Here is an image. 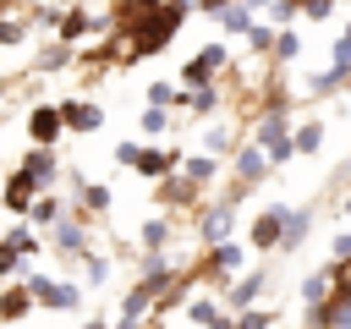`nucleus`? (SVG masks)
I'll use <instances>...</instances> for the list:
<instances>
[{"instance_id":"nucleus-38","label":"nucleus","mask_w":351,"mask_h":329,"mask_svg":"<svg viewBox=\"0 0 351 329\" xmlns=\"http://www.w3.org/2000/svg\"><path fill=\"white\" fill-rule=\"evenodd\" d=\"M82 329H115V324H110V318H88Z\"/></svg>"},{"instance_id":"nucleus-25","label":"nucleus","mask_w":351,"mask_h":329,"mask_svg":"<svg viewBox=\"0 0 351 329\" xmlns=\"http://www.w3.org/2000/svg\"><path fill=\"white\" fill-rule=\"evenodd\" d=\"M291 143H296V154H318V143H324V121H302V126L291 132Z\"/></svg>"},{"instance_id":"nucleus-9","label":"nucleus","mask_w":351,"mask_h":329,"mask_svg":"<svg viewBox=\"0 0 351 329\" xmlns=\"http://www.w3.org/2000/svg\"><path fill=\"white\" fill-rule=\"evenodd\" d=\"M269 291V274L263 269H252V274H241L236 285H225V313H247V307H258V296Z\"/></svg>"},{"instance_id":"nucleus-3","label":"nucleus","mask_w":351,"mask_h":329,"mask_svg":"<svg viewBox=\"0 0 351 329\" xmlns=\"http://www.w3.org/2000/svg\"><path fill=\"white\" fill-rule=\"evenodd\" d=\"M192 236H197V247H203V252H208V247H219V241H230V203L192 208Z\"/></svg>"},{"instance_id":"nucleus-5","label":"nucleus","mask_w":351,"mask_h":329,"mask_svg":"<svg viewBox=\"0 0 351 329\" xmlns=\"http://www.w3.org/2000/svg\"><path fill=\"white\" fill-rule=\"evenodd\" d=\"M280 236H285V203H269V208L252 219L247 241H252L258 252H280Z\"/></svg>"},{"instance_id":"nucleus-17","label":"nucleus","mask_w":351,"mask_h":329,"mask_svg":"<svg viewBox=\"0 0 351 329\" xmlns=\"http://www.w3.org/2000/svg\"><path fill=\"white\" fill-rule=\"evenodd\" d=\"M159 203H165V208H186V203L197 208V181H186V175H165V181H159Z\"/></svg>"},{"instance_id":"nucleus-21","label":"nucleus","mask_w":351,"mask_h":329,"mask_svg":"<svg viewBox=\"0 0 351 329\" xmlns=\"http://www.w3.org/2000/svg\"><path fill=\"white\" fill-rule=\"evenodd\" d=\"M307 225H313V214H307V208H285V236H280V247H285V252H296V247L307 241Z\"/></svg>"},{"instance_id":"nucleus-15","label":"nucleus","mask_w":351,"mask_h":329,"mask_svg":"<svg viewBox=\"0 0 351 329\" xmlns=\"http://www.w3.org/2000/svg\"><path fill=\"white\" fill-rule=\"evenodd\" d=\"M33 307H38V302H33L27 285H5V291H0V324H22Z\"/></svg>"},{"instance_id":"nucleus-12","label":"nucleus","mask_w":351,"mask_h":329,"mask_svg":"<svg viewBox=\"0 0 351 329\" xmlns=\"http://www.w3.org/2000/svg\"><path fill=\"white\" fill-rule=\"evenodd\" d=\"M230 175H236V186H241V192H247V186H258V181L269 175V154H263L258 143H252V148H241V154H236V164H230Z\"/></svg>"},{"instance_id":"nucleus-18","label":"nucleus","mask_w":351,"mask_h":329,"mask_svg":"<svg viewBox=\"0 0 351 329\" xmlns=\"http://www.w3.org/2000/svg\"><path fill=\"white\" fill-rule=\"evenodd\" d=\"M329 291H335V269L324 263V269H313V274L302 280V307H318V302H329Z\"/></svg>"},{"instance_id":"nucleus-22","label":"nucleus","mask_w":351,"mask_h":329,"mask_svg":"<svg viewBox=\"0 0 351 329\" xmlns=\"http://www.w3.org/2000/svg\"><path fill=\"white\" fill-rule=\"evenodd\" d=\"M165 241H170V219H165V214L143 219V230H137V247H143V252H165Z\"/></svg>"},{"instance_id":"nucleus-37","label":"nucleus","mask_w":351,"mask_h":329,"mask_svg":"<svg viewBox=\"0 0 351 329\" xmlns=\"http://www.w3.org/2000/svg\"><path fill=\"white\" fill-rule=\"evenodd\" d=\"M137 154H143V143H115V159L121 164H137Z\"/></svg>"},{"instance_id":"nucleus-27","label":"nucleus","mask_w":351,"mask_h":329,"mask_svg":"<svg viewBox=\"0 0 351 329\" xmlns=\"http://www.w3.org/2000/svg\"><path fill=\"white\" fill-rule=\"evenodd\" d=\"M5 241H11L22 258H33V252H38V236H33V225H27V219H22L16 230H5Z\"/></svg>"},{"instance_id":"nucleus-29","label":"nucleus","mask_w":351,"mask_h":329,"mask_svg":"<svg viewBox=\"0 0 351 329\" xmlns=\"http://www.w3.org/2000/svg\"><path fill=\"white\" fill-rule=\"evenodd\" d=\"M137 126H143V132H148V137H159V132H165V126H170V110H159V104H148V110H143V115H137Z\"/></svg>"},{"instance_id":"nucleus-30","label":"nucleus","mask_w":351,"mask_h":329,"mask_svg":"<svg viewBox=\"0 0 351 329\" xmlns=\"http://www.w3.org/2000/svg\"><path fill=\"white\" fill-rule=\"evenodd\" d=\"M77 192H82V208H93V214H104V208H110V186H93V181H82Z\"/></svg>"},{"instance_id":"nucleus-4","label":"nucleus","mask_w":351,"mask_h":329,"mask_svg":"<svg viewBox=\"0 0 351 329\" xmlns=\"http://www.w3.org/2000/svg\"><path fill=\"white\" fill-rule=\"evenodd\" d=\"M219 66H225V44H203L192 60H181V82H186V88H208Z\"/></svg>"},{"instance_id":"nucleus-28","label":"nucleus","mask_w":351,"mask_h":329,"mask_svg":"<svg viewBox=\"0 0 351 329\" xmlns=\"http://www.w3.org/2000/svg\"><path fill=\"white\" fill-rule=\"evenodd\" d=\"M296 55H302V38H296L291 27H280V38H274V60H285V66H291Z\"/></svg>"},{"instance_id":"nucleus-19","label":"nucleus","mask_w":351,"mask_h":329,"mask_svg":"<svg viewBox=\"0 0 351 329\" xmlns=\"http://www.w3.org/2000/svg\"><path fill=\"white\" fill-rule=\"evenodd\" d=\"M225 318V302H214V296H192L186 302V324H197V329H214Z\"/></svg>"},{"instance_id":"nucleus-26","label":"nucleus","mask_w":351,"mask_h":329,"mask_svg":"<svg viewBox=\"0 0 351 329\" xmlns=\"http://www.w3.org/2000/svg\"><path fill=\"white\" fill-rule=\"evenodd\" d=\"M60 66H77V49L71 44H55V49L38 55V71H60Z\"/></svg>"},{"instance_id":"nucleus-14","label":"nucleus","mask_w":351,"mask_h":329,"mask_svg":"<svg viewBox=\"0 0 351 329\" xmlns=\"http://www.w3.org/2000/svg\"><path fill=\"white\" fill-rule=\"evenodd\" d=\"M132 170H143V175L165 181V175H176V170H181V154H176V148H143Z\"/></svg>"},{"instance_id":"nucleus-7","label":"nucleus","mask_w":351,"mask_h":329,"mask_svg":"<svg viewBox=\"0 0 351 329\" xmlns=\"http://www.w3.org/2000/svg\"><path fill=\"white\" fill-rule=\"evenodd\" d=\"M60 132H66L60 104H38V110H27V137H33V148H55Z\"/></svg>"},{"instance_id":"nucleus-31","label":"nucleus","mask_w":351,"mask_h":329,"mask_svg":"<svg viewBox=\"0 0 351 329\" xmlns=\"http://www.w3.org/2000/svg\"><path fill=\"white\" fill-rule=\"evenodd\" d=\"M236 329H274V313L269 307H247V313H236Z\"/></svg>"},{"instance_id":"nucleus-13","label":"nucleus","mask_w":351,"mask_h":329,"mask_svg":"<svg viewBox=\"0 0 351 329\" xmlns=\"http://www.w3.org/2000/svg\"><path fill=\"white\" fill-rule=\"evenodd\" d=\"M165 0H115V11H110V27H115V38H126L143 16H154Z\"/></svg>"},{"instance_id":"nucleus-23","label":"nucleus","mask_w":351,"mask_h":329,"mask_svg":"<svg viewBox=\"0 0 351 329\" xmlns=\"http://www.w3.org/2000/svg\"><path fill=\"white\" fill-rule=\"evenodd\" d=\"M60 214H66V208H60V197H55V192H38V197H33V208H27V219H33V225H44V230H49Z\"/></svg>"},{"instance_id":"nucleus-34","label":"nucleus","mask_w":351,"mask_h":329,"mask_svg":"<svg viewBox=\"0 0 351 329\" xmlns=\"http://www.w3.org/2000/svg\"><path fill=\"white\" fill-rule=\"evenodd\" d=\"M16 269H22V252H16L11 241H0V280H11Z\"/></svg>"},{"instance_id":"nucleus-36","label":"nucleus","mask_w":351,"mask_h":329,"mask_svg":"<svg viewBox=\"0 0 351 329\" xmlns=\"http://www.w3.org/2000/svg\"><path fill=\"white\" fill-rule=\"evenodd\" d=\"M225 5H236V0H192V11H197V16H219Z\"/></svg>"},{"instance_id":"nucleus-8","label":"nucleus","mask_w":351,"mask_h":329,"mask_svg":"<svg viewBox=\"0 0 351 329\" xmlns=\"http://www.w3.org/2000/svg\"><path fill=\"white\" fill-rule=\"evenodd\" d=\"M60 121H66V132L88 137V132H99V126H104V110H99L93 99H60Z\"/></svg>"},{"instance_id":"nucleus-16","label":"nucleus","mask_w":351,"mask_h":329,"mask_svg":"<svg viewBox=\"0 0 351 329\" xmlns=\"http://www.w3.org/2000/svg\"><path fill=\"white\" fill-rule=\"evenodd\" d=\"M22 170H27L38 186H55V175H60V164H55V148H27V154H22Z\"/></svg>"},{"instance_id":"nucleus-35","label":"nucleus","mask_w":351,"mask_h":329,"mask_svg":"<svg viewBox=\"0 0 351 329\" xmlns=\"http://www.w3.org/2000/svg\"><path fill=\"white\" fill-rule=\"evenodd\" d=\"M148 104L170 110V104H176V88H170V82H154V88H148Z\"/></svg>"},{"instance_id":"nucleus-6","label":"nucleus","mask_w":351,"mask_h":329,"mask_svg":"<svg viewBox=\"0 0 351 329\" xmlns=\"http://www.w3.org/2000/svg\"><path fill=\"white\" fill-rule=\"evenodd\" d=\"M49 247H55V252H66V258H82V252H93V241H88V225H82V219H71V214H60V219L49 225Z\"/></svg>"},{"instance_id":"nucleus-24","label":"nucleus","mask_w":351,"mask_h":329,"mask_svg":"<svg viewBox=\"0 0 351 329\" xmlns=\"http://www.w3.org/2000/svg\"><path fill=\"white\" fill-rule=\"evenodd\" d=\"M214 22H219L225 33H252V5H241V0H236V5H225Z\"/></svg>"},{"instance_id":"nucleus-20","label":"nucleus","mask_w":351,"mask_h":329,"mask_svg":"<svg viewBox=\"0 0 351 329\" xmlns=\"http://www.w3.org/2000/svg\"><path fill=\"white\" fill-rule=\"evenodd\" d=\"M181 175L197 181V186H208V181L219 175V159H214V154H186V159H181Z\"/></svg>"},{"instance_id":"nucleus-2","label":"nucleus","mask_w":351,"mask_h":329,"mask_svg":"<svg viewBox=\"0 0 351 329\" xmlns=\"http://www.w3.org/2000/svg\"><path fill=\"white\" fill-rule=\"evenodd\" d=\"M22 285H27L33 302L49 307V313H77V307H82V291H77V285H60L55 274H27Z\"/></svg>"},{"instance_id":"nucleus-42","label":"nucleus","mask_w":351,"mask_h":329,"mask_svg":"<svg viewBox=\"0 0 351 329\" xmlns=\"http://www.w3.org/2000/svg\"><path fill=\"white\" fill-rule=\"evenodd\" d=\"M346 93H351V82H346Z\"/></svg>"},{"instance_id":"nucleus-33","label":"nucleus","mask_w":351,"mask_h":329,"mask_svg":"<svg viewBox=\"0 0 351 329\" xmlns=\"http://www.w3.org/2000/svg\"><path fill=\"white\" fill-rule=\"evenodd\" d=\"M340 263H351V230H340L329 241V269H340Z\"/></svg>"},{"instance_id":"nucleus-40","label":"nucleus","mask_w":351,"mask_h":329,"mask_svg":"<svg viewBox=\"0 0 351 329\" xmlns=\"http://www.w3.org/2000/svg\"><path fill=\"white\" fill-rule=\"evenodd\" d=\"M241 5H252V11H258V5H269V0H241Z\"/></svg>"},{"instance_id":"nucleus-10","label":"nucleus","mask_w":351,"mask_h":329,"mask_svg":"<svg viewBox=\"0 0 351 329\" xmlns=\"http://www.w3.org/2000/svg\"><path fill=\"white\" fill-rule=\"evenodd\" d=\"M302 324H307V329H351V296H335V291H329V302L307 307Z\"/></svg>"},{"instance_id":"nucleus-32","label":"nucleus","mask_w":351,"mask_h":329,"mask_svg":"<svg viewBox=\"0 0 351 329\" xmlns=\"http://www.w3.org/2000/svg\"><path fill=\"white\" fill-rule=\"evenodd\" d=\"M274 38H280V27H263V22H252V33H247V44L263 55V49H274Z\"/></svg>"},{"instance_id":"nucleus-41","label":"nucleus","mask_w":351,"mask_h":329,"mask_svg":"<svg viewBox=\"0 0 351 329\" xmlns=\"http://www.w3.org/2000/svg\"><path fill=\"white\" fill-rule=\"evenodd\" d=\"M346 214H351V197H346Z\"/></svg>"},{"instance_id":"nucleus-39","label":"nucleus","mask_w":351,"mask_h":329,"mask_svg":"<svg viewBox=\"0 0 351 329\" xmlns=\"http://www.w3.org/2000/svg\"><path fill=\"white\" fill-rule=\"evenodd\" d=\"M214 329H236V313H225V318H219V324H214Z\"/></svg>"},{"instance_id":"nucleus-11","label":"nucleus","mask_w":351,"mask_h":329,"mask_svg":"<svg viewBox=\"0 0 351 329\" xmlns=\"http://www.w3.org/2000/svg\"><path fill=\"white\" fill-rule=\"evenodd\" d=\"M38 192H44V186H38V181H33L27 170H11V175H5V192H0V203H5L11 214H27Z\"/></svg>"},{"instance_id":"nucleus-1","label":"nucleus","mask_w":351,"mask_h":329,"mask_svg":"<svg viewBox=\"0 0 351 329\" xmlns=\"http://www.w3.org/2000/svg\"><path fill=\"white\" fill-rule=\"evenodd\" d=\"M186 11H192V0H165L154 16H143L132 33H126V55H121V66H132V60H148V55H159L176 33H181V22H186Z\"/></svg>"}]
</instances>
